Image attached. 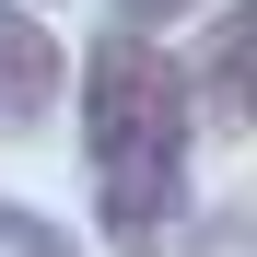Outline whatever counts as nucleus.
Wrapping results in <instances>:
<instances>
[{
  "mask_svg": "<svg viewBox=\"0 0 257 257\" xmlns=\"http://www.w3.org/2000/svg\"><path fill=\"white\" fill-rule=\"evenodd\" d=\"M59 94H70V47L47 0H0V128H35Z\"/></svg>",
  "mask_w": 257,
  "mask_h": 257,
  "instance_id": "obj_3",
  "label": "nucleus"
},
{
  "mask_svg": "<svg viewBox=\"0 0 257 257\" xmlns=\"http://www.w3.org/2000/svg\"><path fill=\"white\" fill-rule=\"evenodd\" d=\"M0 245H12V257H70V234H47L24 199H0Z\"/></svg>",
  "mask_w": 257,
  "mask_h": 257,
  "instance_id": "obj_5",
  "label": "nucleus"
},
{
  "mask_svg": "<svg viewBox=\"0 0 257 257\" xmlns=\"http://www.w3.org/2000/svg\"><path fill=\"white\" fill-rule=\"evenodd\" d=\"M187 105L199 128H222V141H257V0H222L187 59Z\"/></svg>",
  "mask_w": 257,
  "mask_h": 257,
  "instance_id": "obj_2",
  "label": "nucleus"
},
{
  "mask_svg": "<svg viewBox=\"0 0 257 257\" xmlns=\"http://www.w3.org/2000/svg\"><path fill=\"white\" fill-rule=\"evenodd\" d=\"M105 12H117V24H141V35H152V24H176V12H187V0H105Z\"/></svg>",
  "mask_w": 257,
  "mask_h": 257,
  "instance_id": "obj_6",
  "label": "nucleus"
},
{
  "mask_svg": "<svg viewBox=\"0 0 257 257\" xmlns=\"http://www.w3.org/2000/svg\"><path fill=\"white\" fill-rule=\"evenodd\" d=\"M70 94H82V164H94V234H105V257H176L187 141H199L187 59H164L141 24H117L70 70Z\"/></svg>",
  "mask_w": 257,
  "mask_h": 257,
  "instance_id": "obj_1",
  "label": "nucleus"
},
{
  "mask_svg": "<svg viewBox=\"0 0 257 257\" xmlns=\"http://www.w3.org/2000/svg\"><path fill=\"white\" fill-rule=\"evenodd\" d=\"M176 257H257V187H245V199H222V210H210Z\"/></svg>",
  "mask_w": 257,
  "mask_h": 257,
  "instance_id": "obj_4",
  "label": "nucleus"
}]
</instances>
